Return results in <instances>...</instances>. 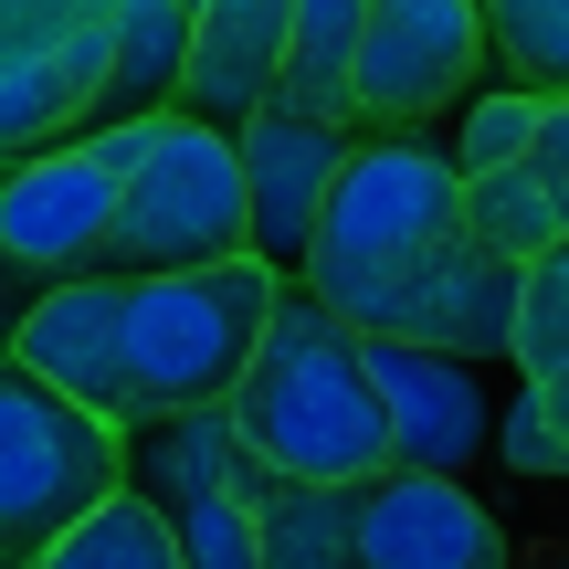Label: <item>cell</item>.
<instances>
[{
	"label": "cell",
	"mask_w": 569,
	"mask_h": 569,
	"mask_svg": "<svg viewBox=\"0 0 569 569\" xmlns=\"http://www.w3.org/2000/svg\"><path fill=\"white\" fill-rule=\"evenodd\" d=\"M127 0H0V63H42V53H63V42H84V32H106Z\"/></svg>",
	"instance_id": "21"
},
{
	"label": "cell",
	"mask_w": 569,
	"mask_h": 569,
	"mask_svg": "<svg viewBox=\"0 0 569 569\" xmlns=\"http://www.w3.org/2000/svg\"><path fill=\"white\" fill-rule=\"evenodd\" d=\"M284 306L274 264H211V274H74L11 317V369L74 390L84 411L148 432L180 411H222L243 390Z\"/></svg>",
	"instance_id": "1"
},
{
	"label": "cell",
	"mask_w": 569,
	"mask_h": 569,
	"mask_svg": "<svg viewBox=\"0 0 569 569\" xmlns=\"http://www.w3.org/2000/svg\"><path fill=\"white\" fill-rule=\"evenodd\" d=\"M117 159V232H106V274H211V264H253V180H243V138L201 117H148V127H106Z\"/></svg>",
	"instance_id": "3"
},
{
	"label": "cell",
	"mask_w": 569,
	"mask_h": 569,
	"mask_svg": "<svg viewBox=\"0 0 569 569\" xmlns=\"http://www.w3.org/2000/svg\"><path fill=\"white\" fill-rule=\"evenodd\" d=\"M369 380H380V411H390V475H465L475 443L496 432V422H486V380H475V359L369 338Z\"/></svg>",
	"instance_id": "10"
},
{
	"label": "cell",
	"mask_w": 569,
	"mask_h": 569,
	"mask_svg": "<svg viewBox=\"0 0 569 569\" xmlns=\"http://www.w3.org/2000/svg\"><path fill=\"white\" fill-rule=\"evenodd\" d=\"M359 42H369V0H296L284 106H306L327 127H359Z\"/></svg>",
	"instance_id": "13"
},
{
	"label": "cell",
	"mask_w": 569,
	"mask_h": 569,
	"mask_svg": "<svg viewBox=\"0 0 569 569\" xmlns=\"http://www.w3.org/2000/svg\"><path fill=\"white\" fill-rule=\"evenodd\" d=\"M538 190H549V211H559V232H569V96H549V127H538Z\"/></svg>",
	"instance_id": "23"
},
{
	"label": "cell",
	"mask_w": 569,
	"mask_h": 569,
	"mask_svg": "<svg viewBox=\"0 0 569 569\" xmlns=\"http://www.w3.org/2000/svg\"><path fill=\"white\" fill-rule=\"evenodd\" d=\"M453 232H465V169H453V148L443 138H359V159H348L296 284L327 317H348L369 284H390L432 243H453Z\"/></svg>",
	"instance_id": "4"
},
{
	"label": "cell",
	"mask_w": 569,
	"mask_h": 569,
	"mask_svg": "<svg viewBox=\"0 0 569 569\" xmlns=\"http://www.w3.org/2000/svg\"><path fill=\"white\" fill-rule=\"evenodd\" d=\"M201 11H211V0H190V21H201Z\"/></svg>",
	"instance_id": "24"
},
{
	"label": "cell",
	"mask_w": 569,
	"mask_h": 569,
	"mask_svg": "<svg viewBox=\"0 0 569 569\" xmlns=\"http://www.w3.org/2000/svg\"><path fill=\"white\" fill-rule=\"evenodd\" d=\"M496 443H507L517 475H569V369L517 390V411L496 422Z\"/></svg>",
	"instance_id": "22"
},
{
	"label": "cell",
	"mask_w": 569,
	"mask_h": 569,
	"mask_svg": "<svg viewBox=\"0 0 569 569\" xmlns=\"http://www.w3.org/2000/svg\"><path fill=\"white\" fill-rule=\"evenodd\" d=\"M232 422L296 486H369L390 475V411L369 380V338L348 317H327L306 284H284L264 348H253L243 390H232Z\"/></svg>",
	"instance_id": "2"
},
{
	"label": "cell",
	"mask_w": 569,
	"mask_h": 569,
	"mask_svg": "<svg viewBox=\"0 0 569 569\" xmlns=\"http://www.w3.org/2000/svg\"><path fill=\"white\" fill-rule=\"evenodd\" d=\"M264 569H359V486H284L264 496Z\"/></svg>",
	"instance_id": "14"
},
{
	"label": "cell",
	"mask_w": 569,
	"mask_h": 569,
	"mask_svg": "<svg viewBox=\"0 0 569 569\" xmlns=\"http://www.w3.org/2000/svg\"><path fill=\"white\" fill-rule=\"evenodd\" d=\"M517 296H528V274L507 264V253L475 243V222L453 232V243H432L422 264H401L390 284H369L359 306H348V327L359 338H401V348H443V359H517Z\"/></svg>",
	"instance_id": "6"
},
{
	"label": "cell",
	"mask_w": 569,
	"mask_h": 569,
	"mask_svg": "<svg viewBox=\"0 0 569 569\" xmlns=\"http://www.w3.org/2000/svg\"><path fill=\"white\" fill-rule=\"evenodd\" d=\"M559 369H569V243L528 264V296H517V380H559Z\"/></svg>",
	"instance_id": "19"
},
{
	"label": "cell",
	"mask_w": 569,
	"mask_h": 569,
	"mask_svg": "<svg viewBox=\"0 0 569 569\" xmlns=\"http://www.w3.org/2000/svg\"><path fill=\"white\" fill-rule=\"evenodd\" d=\"M284 53H296V0H211V11L190 21L180 117L243 138L264 106H284Z\"/></svg>",
	"instance_id": "12"
},
{
	"label": "cell",
	"mask_w": 569,
	"mask_h": 569,
	"mask_svg": "<svg viewBox=\"0 0 569 569\" xmlns=\"http://www.w3.org/2000/svg\"><path fill=\"white\" fill-rule=\"evenodd\" d=\"M180 517V549L190 569H264V517H253V496H190Z\"/></svg>",
	"instance_id": "20"
},
{
	"label": "cell",
	"mask_w": 569,
	"mask_h": 569,
	"mask_svg": "<svg viewBox=\"0 0 569 569\" xmlns=\"http://www.w3.org/2000/svg\"><path fill=\"white\" fill-rule=\"evenodd\" d=\"M348 159H359V127H327L306 106H264L243 127V180H253V264H274L284 284L317 253V222L338 201Z\"/></svg>",
	"instance_id": "9"
},
{
	"label": "cell",
	"mask_w": 569,
	"mask_h": 569,
	"mask_svg": "<svg viewBox=\"0 0 569 569\" xmlns=\"http://www.w3.org/2000/svg\"><path fill=\"white\" fill-rule=\"evenodd\" d=\"M465 222H475V243H486V253H507L517 274H528V264H549V253L569 243V232H559V211H549V190H538V169H496V180H465Z\"/></svg>",
	"instance_id": "16"
},
{
	"label": "cell",
	"mask_w": 569,
	"mask_h": 569,
	"mask_svg": "<svg viewBox=\"0 0 569 569\" xmlns=\"http://www.w3.org/2000/svg\"><path fill=\"white\" fill-rule=\"evenodd\" d=\"M486 32L528 96H569V0H486Z\"/></svg>",
	"instance_id": "18"
},
{
	"label": "cell",
	"mask_w": 569,
	"mask_h": 569,
	"mask_svg": "<svg viewBox=\"0 0 569 569\" xmlns=\"http://www.w3.org/2000/svg\"><path fill=\"white\" fill-rule=\"evenodd\" d=\"M359 569H507V528L453 475H369L359 486Z\"/></svg>",
	"instance_id": "11"
},
{
	"label": "cell",
	"mask_w": 569,
	"mask_h": 569,
	"mask_svg": "<svg viewBox=\"0 0 569 569\" xmlns=\"http://www.w3.org/2000/svg\"><path fill=\"white\" fill-rule=\"evenodd\" d=\"M106 232H117V159L96 138L53 148V159H11L0 180V253L32 296L74 274H106Z\"/></svg>",
	"instance_id": "8"
},
{
	"label": "cell",
	"mask_w": 569,
	"mask_h": 569,
	"mask_svg": "<svg viewBox=\"0 0 569 569\" xmlns=\"http://www.w3.org/2000/svg\"><path fill=\"white\" fill-rule=\"evenodd\" d=\"M117 496H127V422H106L74 390L11 369L0 380V559L32 569Z\"/></svg>",
	"instance_id": "5"
},
{
	"label": "cell",
	"mask_w": 569,
	"mask_h": 569,
	"mask_svg": "<svg viewBox=\"0 0 569 569\" xmlns=\"http://www.w3.org/2000/svg\"><path fill=\"white\" fill-rule=\"evenodd\" d=\"M538 127H549V96H528V84H496V96H475L465 117H453V169L465 180H496V169H528L538 159Z\"/></svg>",
	"instance_id": "17"
},
{
	"label": "cell",
	"mask_w": 569,
	"mask_h": 569,
	"mask_svg": "<svg viewBox=\"0 0 569 569\" xmlns=\"http://www.w3.org/2000/svg\"><path fill=\"white\" fill-rule=\"evenodd\" d=\"M32 569H190V549H180V517H169L159 496L127 486L117 507H96L63 549H42Z\"/></svg>",
	"instance_id": "15"
},
{
	"label": "cell",
	"mask_w": 569,
	"mask_h": 569,
	"mask_svg": "<svg viewBox=\"0 0 569 569\" xmlns=\"http://www.w3.org/2000/svg\"><path fill=\"white\" fill-rule=\"evenodd\" d=\"M496 63L486 0H369L359 42V138H422Z\"/></svg>",
	"instance_id": "7"
}]
</instances>
